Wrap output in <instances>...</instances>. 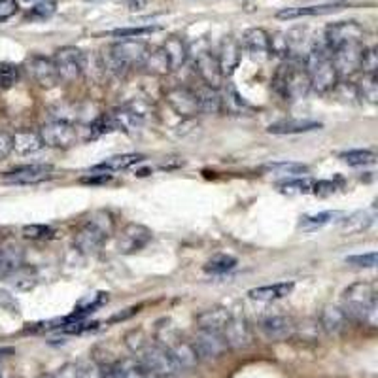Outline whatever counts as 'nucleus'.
Listing matches in <instances>:
<instances>
[{"instance_id":"nucleus-1","label":"nucleus","mask_w":378,"mask_h":378,"mask_svg":"<svg viewBox=\"0 0 378 378\" xmlns=\"http://www.w3.org/2000/svg\"><path fill=\"white\" fill-rule=\"evenodd\" d=\"M303 65L307 70L310 89H314L316 93H329L337 87L339 76L333 65L331 52L324 42V36L322 40H314L310 44V50L305 55Z\"/></svg>"},{"instance_id":"nucleus-2","label":"nucleus","mask_w":378,"mask_h":378,"mask_svg":"<svg viewBox=\"0 0 378 378\" xmlns=\"http://www.w3.org/2000/svg\"><path fill=\"white\" fill-rule=\"evenodd\" d=\"M342 308L350 322L365 324L377 327L378 324V303L377 292L371 282H358L345 289Z\"/></svg>"},{"instance_id":"nucleus-3","label":"nucleus","mask_w":378,"mask_h":378,"mask_svg":"<svg viewBox=\"0 0 378 378\" xmlns=\"http://www.w3.org/2000/svg\"><path fill=\"white\" fill-rule=\"evenodd\" d=\"M114 233V218L106 210H95L87 216L74 236V244L84 254H97Z\"/></svg>"},{"instance_id":"nucleus-4","label":"nucleus","mask_w":378,"mask_h":378,"mask_svg":"<svg viewBox=\"0 0 378 378\" xmlns=\"http://www.w3.org/2000/svg\"><path fill=\"white\" fill-rule=\"evenodd\" d=\"M148 53H150V47L140 40H121L108 47V52L105 53V65L108 70L121 76L135 66H142Z\"/></svg>"},{"instance_id":"nucleus-5","label":"nucleus","mask_w":378,"mask_h":378,"mask_svg":"<svg viewBox=\"0 0 378 378\" xmlns=\"http://www.w3.org/2000/svg\"><path fill=\"white\" fill-rule=\"evenodd\" d=\"M156 340L157 345L163 346L165 350L170 354V358L176 361L180 369H193L199 363V356H197L191 340L183 339L170 322H161L157 326Z\"/></svg>"},{"instance_id":"nucleus-6","label":"nucleus","mask_w":378,"mask_h":378,"mask_svg":"<svg viewBox=\"0 0 378 378\" xmlns=\"http://www.w3.org/2000/svg\"><path fill=\"white\" fill-rule=\"evenodd\" d=\"M188 59H191L195 72L202 84L209 85L212 89H220L223 84V74L220 70V63H218V55L212 52L209 40L197 38L193 44L188 46Z\"/></svg>"},{"instance_id":"nucleus-7","label":"nucleus","mask_w":378,"mask_h":378,"mask_svg":"<svg viewBox=\"0 0 378 378\" xmlns=\"http://www.w3.org/2000/svg\"><path fill=\"white\" fill-rule=\"evenodd\" d=\"M274 89L284 98L297 100L303 98L310 89L307 70L301 59H289L276 70L274 76Z\"/></svg>"},{"instance_id":"nucleus-8","label":"nucleus","mask_w":378,"mask_h":378,"mask_svg":"<svg viewBox=\"0 0 378 378\" xmlns=\"http://www.w3.org/2000/svg\"><path fill=\"white\" fill-rule=\"evenodd\" d=\"M52 63L55 66V74L59 82L74 84L82 78L85 70V53L74 46L59 47L52 57Z\"/></svg>"},{"instance_id":"nucleus-9","label":"nucleus","mask_w":378,"mask_h":378,"mask_svg":"<svg viewBox=\"0 0 378 378\" xmlns=\"http://www.w3.org/2000/svg\"><path fill=\"white\" fill-rule=\"evenodd\" d=\"M40 138L44 146L57 148V150H68L78 142V129L76 125L66 121V119H50L42 125L38 130Z\"/></svg>"},{"instance_id":"nucleus-10","label":"nucleus","mask_w":378,"mask_h":378,"mask_svg":"<svg viewBox=\"0 0 378 378\" xmlns=\"http://www.w3.org/2000/svg\"><path fill=\"white\" fill-rule=\"evenodd\" d=\"M135 354H137L138 361H140L146 369L156 372L157 377H174V375L182 371V369L176 365V361L170 358V354L165 350L163 346L146 342V345Z\"/></svg>"},{"instance_id":"nucleus-11","label":"nucleus","mask_w":378,"mask_h":378,"mask_svg":"<svg viewBox=\"0 0 378 378\" xmlns=\"http://www.w3.org/2000/svg\"><path fill=\"white\" fill-rule=\"evenodd\" d=\"M365 44L363 42H352L331 50V59L339 78H350L359 70L361 55H363Z\"/></svg>"},{"instance_id":"nucleus-12","label":"nucleus","mask_w":378,"mask_h":378,"mask_svg":"<svg viewBox=\"0 0 378 378\" xmlns=\"http://www.w3.org/2000/svg\"><path fill=\"white\" fill-rule=\"evenodd\" d=\"M324 42L329 47V52L342 44H352V42H365V29L356 23V21H339L331 23L324 33Z\"/></svg>"},{"instance_id":"nucleus-13","label":"nucleus","mask_w":378,"mask_h":378,"mask_svg":"<svg viewBox=\"0 0 378 378\" xmlns=\"http://www.w3.org/2000/svg\"><path fill=\"white\" fill-rule=\"evenodd\" d=\"M165 98L180 118H195L201 114L199 97H197L195 89H191V87H186V85L170 87L169 91L165 93Z\"/></svg>"},{"instance_id":"nucleus-14","label":"nucleus","mask_w":378,"mask_h":378,"mask_svg":"<svg viewBox=\"0 0 378 378\" xmlns=\"http://www.w3.org/2000/svg\"><path fill=\"white\" fill-rule=\"evenodd\" d=\"M191 345L195 348L199 359H218L227 352V342L223 339L222 333L210 331L197 327Z\"/></svg>"},{"instance_id":"nucleus-15","label":"nucleus","mask_w":378,"mask_h":378,"mask_svg":"<svg viewBox=\"0 0 378 378\" xmlns=\"http://www.w3.org/2000/svg\"><path fill=\"white\" fill-rule=\"evenodd\" d=\"M151 236H153V233L142 223H127L121 229V235L118 239L119 254H137L150 244Z\"/></svg>"},{"instance_id":"nucleus-16","label":"nucleus","mask_w":378,"mask_h":378,"mask_svg":"<svg viewBox=\"0 0 378 378\" xmlns=\"http://www.w3.org/2000/svg\"><path fill=\"white\" fill-rule=\"evenodd\" d=\"M222 335L225 342H227V348H233V350H244L254 342L252 327L248 326V322L242 316H233L231 314L227 326L223 327Z\"/></svg>"},{"instance_id":"nucleus-17","label":"nucleus","mask_w":378,"mask_h":378,"mask_svg":"<svg viewBox=\"0 0 378 378\" xmlns=\"http://www.w3.org/2000/svg\"><path fill=\"white\" fill-rule=\"evenodd\" d=\"M52 165H25L17 169L10 170L4 174V182L15 183V186H31V183H40L52 176Z\"/></svg>"},{"instance_id":"nucleus-18","label":"nucleus","mask_w":378,"mask_h":378,"mask_svg":"<svg viewBox=\"0 0 378 378\" xmlns=\"http://www.w3.org/2000/svg\"><path fill=\"white\" fill-rule=\"evenodd\" d=\"M27 70H29L31 78H33L40 87L52 89V87L59 84L52 59H47L44 55H33V57H29V59H27Z\"/></svg>"},{"instance_id":"nucleus-19","label":"nucleus","mask_w":378,"mask_h":378,"mask_svg":"<svg viewBox=\"0 0 378 378\" xmlns=\"http://www.w3.org/2000/svg\"><path fill=\"white\" fill-rule=\"evenodd\" d=\"M259 329L269 340L280 342V340H287L292 335H294L295 324L289 316L276 314V316H269V318L261 319Z\"/></svg>"},{"instance_id":"nucleus-20","label":"nucleus","mask_w":378,"mask_h":378,"mask_svg":"<svg viewBox=\"0 0 378 378\" xmlns=\"http://www.w3.org/2000/svg\"><path fill=\"white\" fill-rule=\"evenodd\" d=\"M244 50L255 61H267L271 57V34L265 29H250L242 38Z\"/></svg>"},{"instance_id":"nucleus-21","label":"nucleus","mask_w":378,"mask_h":378,"mask_svg":"<svg viewBox=\"0 0 378 378\" xmlns=\"http://www.w3.org/2000/svg\"><path fill=\"white\" fill-rule=\"evenodd\" d=\"M241 52L242 46L239 44V40L233 36H225L218 53V63H220V70H222L223 78L233 76L236 70V66L241 63Z\"/></svg>"},{"instance_id":"nucleus-22","label":"nucleus","mask_w":378,"mask_h":378,"mask_svg":"<svg viewBox=\"0 0 378 378\" xmlns=\"http://www.w3.org/2000/svg\"><path fill=\"white\" fill-rule=\"evenodd\" d=\"M342 4L333 2V4H316V6H297V8H284L276 13V20L292 21L299 17H314V15H327V13L339 12Z\"/></svg>"},{"instance_id":"nucleus-23","label":"nucleus","mask_w":378,"mask_h":378,"mask_svg":"<svg viewBox=\"0 0 378 378\" xmlns=\"http://www.w3.org/2000/svg\"><path fill=\"white\" fill-rule=\"evenodd\" d=\"M319 324H322L327 335H340L348 327L350 319H348L342 307L327 305V307H324L322 314H319Z\"/></svg>"},{"instance_id":"nucleus-24","label":"nucleus","mask_w":378,"mask_h":378,"mask_svg":"<svg viewBox=\"0 0 378 378\" xmlns=\"http://www.w3.org/2000/svg\"><path fill=\"white\" fill-rule=\"evenodd\" d=\"M322 129V123L312 121V119H282L276 123L269 125V133L271 135H303V133H310V130Z\"/></svg>"},{"instance_id":"nucleus-25","label":"nucleus","mask_w":378,"mask_h":378,"mask_svg":"<svg viewBox=\"0 0 378 378\" xmlns=\"http://www.w3.org/2000/svg\"><path fill=\"white\" fill-rule=\"evenodd\" d=\"M294 282H276V284H267V286H259L250 289V299L254 301H278L284 299L294 292Z\"/></svg>"},{"instance_id":"nucleus-26","label":"nucleus","mask_w":378,"mask_h":378,"mask_svg":"<svg viewBox=\"0 0 378 378\" xmlns=\"http://www.w3.org/2000/svg\"><path fill=\"white\" fill-rule=\"evenodd\" d=\"M265 174H271L274 178H284V180H292V178H299L307 174L308 167L303 163H295V161H274L261 167Z\"/></svg>"},{"instance_id":"nucleus-27","label":"nucleus","mask_w":378,"mask_h":378,"mask_svg":"<svg viewBox=\"0 0 378 378\" xmlns=\"http://www.w3.org/2000/svg\"><path fill=\"white\" fill-rule=\"evenodd\" d=\"M229 318H231V312H229L227 308L223 307L209 308V310H204V312H201L197 316V327L222 333L223 327L227 326Z\"/></svg>"},{"instance_id":"nucleus-28","label":"nucleus","mask_w":378,"mask_h":378,"mask_svg":"<svg viewBox=\"0 0 378 378\" xmlns=\"http://www.w3.org/2000/svg\"><path fill=\"white\" fill-rule=\"evenodd\" d=\"M161 50H163L165 57L169 61L170 70H176L188 61V44L180 36H170V38L165 40Z\"/></svg>"},{"instance_id":"nucleus-29","label":"nucleus","mask_w":378,"mask_h":378,"mask_svg":"<svg viewBox=\"0 0 378 378\" xmlns=\"http://www.w3.org/2000/svg\"><path fill=\"white\" fill-rule=\"evenodd\" d=\"M13 138V150L17 151L20 156H31V153H36L44 148V142L40 138L38 133L34 130H17L15 135H12Z\"/></svg>"},{"instance_id":"nucleus-30","label":"nucleus","mask_w":378,"mask_h":378,"mask_svg":"<svg viewBox=\"0 0 378 378\" xmlns=\"http://www.w3.org/2000/svg\"><path fill=\"white\" fill-rule=\"evenodd\" d=\"M112 369L118 375V378H161L157 377L156 372H151L150 369H146L138 359H121L118 363H114Z\"/></svg>"},{"instance_id":"nucleus-31","label":"nucleus","mask_w":378,"mask_h":378,"mask_svg":"<svg viewBox=\"0 0 378 378\" xmlns=\"http://www.w3.org/2000/svg\"><path fill=\"white\" fill-rule=\"evenodd\" d=\"M6 278L15 289H21V292H29V289H33V287L38 284V274H36V271L31 267H25L23 263L17 265L15 269H12V271L6 274Z\"/></svg>"},{"instance_id":"nucleus-32","label":"nucleus","mask_w":378,"mask_h":378,"mask_svg":"<svg viewBox=\"0 0 378 378\" xmlns=\"http://www.w3.org/2000/svg\"><path fill=\"white\" fill-rule=\"evenodd\" d=\"M144 159V156L140 153H125V156H114L108 157L106 161H103L100 165H97L93 170H106V172H118V170H125L133 167V165L140 163Z\"/></svg>"},{"instance_id":"nucleus-33","label":"nucleus","mask_w":378,"mask_h":378,"mask_svg":"<svg viewBox=\"0 0 378 378\" xmlns=\"http://www.w3.org/2000/svg\"><path fill=\"white\" fill-rule=\"evenodd\" d=\"M337 218H342L340 210H326V212H319V214L303 216L299 222V227L303 231H316V229H322L327 223H331L333 220H337Z\"/></svg>"},{"instance_id":"nucleus-34","label":"nucleus","mask_w":378,"mask_h":378,"mask_svg":"<svg viewBox=\"0 0 378 378\" xmlns=\"http://www.w3.org/2000/svg\"><path fill=\"white\" fill-rule=\"evenodd\" d=\"M372 222H375L372 210H361V212H356L350 218H346L342 222V231L345 233H359V231H365Z\"/></svg>"},{"instance_id":"nucleus-35","label":"nucleus","mask_w":378,"mask_h":378,"mask_svg":"<svg viewBox=\"0 0 378 378\" xmlns=\"http://www.w3.org/2000/svg\"><path fill=\"white\" fill-rule=\"evenodd\" d=\"M142 66L148 72H151V74H156V76H163V74H169L170 72L169 61H167V57H165V53L161 47L148 53V57H146Z\"/></svg>"},{"instance_id":"nucleus-36","label":"nucleus","mask_w":378,"mask_h":378,"mask_svg":"<svg viewBox=\"0 0 378 378\" xmlns=\"http://www.w3.org/2000/svg\"><path fill=\"white\" fill-rule=\"evenodd\" d=\"M340 159L350 167H367L377 161V151L372 150H350L340 153Z\"/></svg>"},{"instance_id":"nucleus-37","label":"nucleus","mask_w":378,"mask_h":378,"mask_svg":"<svg viewBox=\"0 0 378 378\" xmlns=\"http://www.w3.org/2000/svg\"><path fill=\"white\" fill-rule=\"evenodd\" d=\"M236 267V259L231 255H216L204 265V273L209 274H225Z\"/></svg>"},{"instance_id":"nucleus-38","label":"nucleus","mask_w":378,"mask_h":378,"mask_svg":"<svg viewBox=\"0 0 378 378\" xmlns=\"http://www.w3.org/2000/svg\"><path fill=\"white\" fill-rule=\"evenodd\" d=\"M312 186L314 180L299 176L280 183V191L282 193H289V195H301V193H312Z\"/></svg>"},{"instance_id":"nucleus-39","label":"nucleus","mask_w":378,"mask_h":378,"mask_svg":"<svg viewBox=\"0 0 378 378\" xmlns=\"http://www.w3.org/2000/svg\"><path fill=\"white\" fill-rule=\"evenodd\" d=\"M74 365L80 378H105V367L100 365L97 359H84Z\"/></svg>"},{"instance_id":"nucleus-40","label":"nucleus","mask_w":378,"mask_h":378,"mask_svg":"<svg viewBox=\"0 0 378 378\" xmlns=\"http://www.w3.org/2000/svg\"><path fill=\"white\" fill-rule=\"evenodd\" d=\"M359 70L363 72V76H377L378 70V55L375 47H365L359 63Z\"/></svg>"},{"instance_id":"nucleus-41","label":"nucleus","mask_w":378,"mask_h":378,"mask_svg":"<svg viewBox=\"0 0 378 378\" xmlns=\"http://www.w3.org/2000/svg\"><path fill=\"white\" fill-rule=\"evenodd\" d=\"M20 80V66L12 63H0V89L12 87Z\"/></svg>"},{"instance_id":"nucleus-42","label":"nucleus","mask_w":378,"mask_h":378,"mask_svg":"<svg viewBox=\"0 0 378 378\" xmlns=\"http://www.w3.org/2000/svg\"><path fill=\"white\" fill-rule=\"evenodd\" d=\"M359 95H361V98H367V100H371V103H377L378 97L377 76H363L361 84H359Z\"/></svg>"},{"instance_id":"nucleus-43","label":"nucleus","mask_w":378,"mask_h":378,"mask_svg":"<svg viewBox=\"0 0 378 378\" xmlns=\"http://www.w3.org/2000/svg\"><path fill=\"white\" fill-rule=\"evenodd\" d=\"M153 31H157V27H127V29H116L110 34L116 38H137V36H144Z\"/></svg>"},{"instance_id":"nucleus-44","label":"nucleus","mask_w":378,"mask_h":378,"mask_svg":"<svg viewBox=\"0 0 378 378\" xmlns=\"http://www.w3.org/2000/svg\"><path fill=\"white\" fill-rule=\"evenodd\" d=\"M55 2L53 0H46V2H40V4H36V6L29 12V20H47V17H52L53 13H55Z\"/></svg>"},{"instance_id":"nucleus-45","label":"nucleus","mask_w":378,"mask_h":378,"mask_svg":"<svg viewBox=\"0 0 378 378\" xmlns=\"http://www.w3.org/2000/svg\"><path fill=\"white\" fill-rule=\"evenodd\" d=\"M346 263L348 265H354V267H365V269H372L377 265L378 255L377 252H369V254H358V255H348L346 257Z\"/></svg>"},{"instance_id":"nucleus-46","label":"nucleus","mask_w":378,"mask_h":378,"mask_svg":"<svg viewBox=\"0 0 378 378\" xmlns=\"http://www.w3.org/2000/svg\"><path fill=\"white\" fill-rule=\"evenodd\" d=\"M53 235V229L46 225H25L23 227V236L33 239V241H46Z\"/></svg>"},{"instance_id":"nucleus-47","label":"nucleus","mask_w":378,"mask_h":378,"mask_svg":"<svg viewBox=\"0 0 378 378\" xmlns=\"http://www.w3.org/2000/svg\"><path fill=\"white\" fill-rule=\"evenodd\" d=\"M13 151V138L10 133L0 129V161H4Z\"/></svg>"},{"instance_id":"nucleus-48","label":"nucleus","mask_w":378,"mask_h":378,"mask_svg":"<svg viewBox=\"0 0 378 378\" xmlns=\"http://www.w3.org/2000/svg\"><path fill=\"white\" fill-rule=\"evenodd\" d=\"M17 10H20V6H17L15 0H0V23L15 15Z\"/></svg>"},{"instance_id":"nucleus-49","label":"nucleus","mask_w":378,"mask_h":378,"mask_svg":"<svg viewBox=\"0 0 378 378\" xmlns=\"http://www.w3.org/2000/svg\"><path fill=\"white\" fill-rule=\"evenodd\" d=\"M335 191V183L333 182H314L312 193L314 195H329Z\"/></svg>"},{"instance_id":"nucleus-50","label":"nucleus","mask_w":378,"mask_h":378,"mask_svg":"<svg viewBox=\"0 0 378 378\" xmlns=\"http://www.w3.org/2000/svg\"><path fill=\"white\" fill-rule=\"evenodd\" d=\"M53 378H80L78 371H76V365L70 363V365L61 367L59 371L53 375Z\"/></svg>"},{"instance_id":"nucleus-51","label":"nucleus","mask_w":378,"mask_h":378,"mask_svg":"<svg viewBox=\"0 0 378 378\" xmlns=\"http://www.w3.org/2000/svg\"><path fill=\"white\" fill-rule=\"evenodd\" d=\"M40 378H53V375H42Z\"/></svg>"},{"instance_id":"nucleus-52","label":"nucleus","mask_w":378,"mask_h":378,"mask_svg":"<svg viewBox=\"0 0 378 378\" xmlns=\"http://www.w3.org/2000/svg\"><path fill=\"white\" fill-rule=\"evenodd\" d=\"M25 2H38V0H25Z\"/></svg>"}]
</instances>
